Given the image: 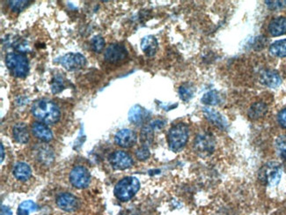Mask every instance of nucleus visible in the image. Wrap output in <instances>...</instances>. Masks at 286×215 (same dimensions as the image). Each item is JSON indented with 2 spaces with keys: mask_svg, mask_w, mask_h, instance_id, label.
Instances as JSON below:
<instances>
[{
  "mask_svg": "<svg viewBox=\"0 0 286 215\" xmlns=\"http://www.w3.org/2000/svg\"><path fill=\"white\" fill-rule=\"evenodd\" d=\"M34 117L46 125H54L60 119V111L57 104L47 99L36 100L31 109Z\"/></svg>",
  "mask_w": 286,
  "mask_h": 215,
  "instance_id": "1",
  "label": "nucleus"
},
{
  "mask_svg": "<svg viewBox=\"0 0 286 215\" xmlns=\"http://www.w3.org/2000/svg\"><path fill=\"white\" fill-rule=\"evenodd\" d=\"M189 140V127L183 124L179 123L172 126L168 134V143L169 148L174 152L183 149L185 147Z\"/></svg>",
  "mask_w": 286,
  "mask_h": 215,
  "instance_id": "2",
  "label": "nucleus"
},
{
  "mask_svg": "<svg viewBox=\"0 0 286 215\" xmlns=\"http://www.w3.org/2000/svg\"><path fill=\"white\" fill-rule=\"evenodd\" d=\"M139 181L136 177L127 176L122 178L114 187V193L117 199L122 202L131 199L139 190Z\"/></svg>",
  "mask_w": 286,
  "mask_h": 215,
  "instance_id": "3",
  "label": "nucleus"
},
{
  "mask_svg": "<svg viewBox=\"0 0 286 215\" xmlns=\"http://www.w3.org/2000/svg\"><path fill=\"white\" fill-rule=\"evenodd\" d=\"M6 65L12 75L17 78H25L29 73V60L23 54L8 53L6 57Z\"/></svg>",
  "mask_w": 286,
  "mask_h": 215,
  "instance_id": "4",
  "label": "nucleus"
},
{
  "mask_svg": "<svg viewBox=\"0 0 286 215\" xmlns=\"http://www.w3.org/2000/svg\"><path fill=\"white\" fill-rule=\"evenodd\" d=\"M282 168L277 162H269L263 166L259 172V179L270 186L278 184L282 177Z\"/></svg>",
  "mask_w": 286,
  "mask_h": 215,
  "instance_id": "5",
  "label": "nucleus"
},
{
  "mask_svg": "<svg viewBox=\"0 0 286 215\" xmlns=\"http://www.w3.org/2000/svg\"><path fill=\"white\" fill-rule=\"evenodd\" d=\"M90 173L83 166H77L72 169L70 174V181L73 186L78 189H85L89 185Z\"/></svg>",
  "mask_w": 286,
  "mask_h": 215,
  "instance_id": "6",
  "label": "nucleus"
},
{
  "mask_svg": "<svg viewBox=\"0 0 286 215\" xmlns=\"http://www.w3.org/2000/svg\"><path fill=\"white\" fill-rule=\"evenodd\" d=\"M128 51L124 46L121 44L114 43L107 47V50L104 54L105 60L110 64H117L119 62H122L127 58Z\"/></svg>",
  "mask_w": 286,
  "mask_h": 215,
  "instance_id": "7",
  "label": "nucleus"
},
{
  "mask_svg": "<svg viewBox=\"0 0 286 215\" xmlns=\"http://www.w3.org/2000/svg\"><path fill=\"white\" fill-rule=\"evenodd\" d=\"M109 163L113 169L124 170L133 165V160L130 155L125 152L115 151L109 156Z\"/></svg>",
  "mask_w": 286,
  "mask_h": 215,
  "instance_id": "8",
  "label": "nucleus"
},
{
  "mask_svg": "<svg viewBox=\"0 0 286 215\" xmlns=\"http://www.w3.org/2000/svg\"><path fill=\"white\" fill-rule=\"evenodd\" d=\"M60 64L68 71H77L86 65V59L82 54L69 53L61 58Z\"/></svg>",
  "mask_w": 286,
  "mask_h": 215,
  "instance_id": "9",
  "label": "nucleus"
},
{
  "mask_svg": "<svg viewBox=\"0 0 286 215\" xmlns=\"http://www.w3.org/2000/svg\"><path fill=\"white\" fill-rule=\"evenodd\" d=\"M195 149L198 154H210L214 150L215 140L210 134H200L195 140Z\"/></svg>",
  "mask_w": 286,
  "mask_h": 215,
  "instance_id": "10",
  "label": "nucleus"
},
{
  "mask_svg": "<svg viewBox=\"0 0 286 215\" xmlns=\"http://www.w3.org/2000/svg\"><path fill=\"white\" fill-rule=\"evenodd\" d=\"M114 141L119 147L129 148L136 144V134L129 129H123L119 131L114 136Z\"/></svg>",
  "mask_w": 286,
  "mask_h": 215,
  "instance_id": "11",
  "label": "nucleus"
},
{
  "mask_svg": "<svg viewBox=\"0 0 286 215\" xmlns=\"http://www.w3.org/2000/svg\"><path fill=\"white\" fill-rule=\"evenodd\" d=\"M58 207L65 211H74L79 207V201L72 194H59L57 197Z\"/></svg>",
  "mask_w": 286,
  "mask_h": 215,
  "instance_id": "12",
  "label": "nucleus"
},
{
  "mask_svg": "<svg viewBox=\"0 0 286 215\" xmlns=\"http://www.w3.org/2000/svg\"><path fill=\"white\" fill-rule=\"evenodd\" d=\"M260 80L264 86L271 87V88L277 87L282 82V79L280 78L278 73L272 70H266L261 72Z\"/></svg>",
  "mask_w": 286,
  "mask_h": 215,
  "instance_id": "13",
  "label": "nucleus"
},
{
  "mask_svg": "<svg viewBox=\"0 0 286 215\" xmlns=\"http://www.w3.org/2000/svg\"><path fill=\"white\" fill-rule=\"evenodd\" d=\"M165 122L161 120H155L153 123H151L150 125L145 126L142 130L141 133V140L142 142L145 143L144 146H146V144L151 143L152 140L154 139V133L155 130L161 129L164 126Z\"/></svg>",
  "mask_w": 286,
  "mask_h": 215,
  "instance_id": "14",
  "label": "nucleus"
},
{
  "mask_svg": "<svg viewBox=\"0 0 286 215\" xmlns=\"http://www.w3.org/2000/svg\"><path fill=\"white\" fill-rule=\"evenodd\" d=\"M33 134L43 142H49L53 139V134L48 126L42 123H34L32 126Z\"/></svg>",
  "mask_w": 286,
  "mask_h": 215,
  "instance_id": "15",
  "label": "nucleus"
},
{
  "mask_svg": "<svg viewBox=\"0 0 286 215\" xmlns=\"http://www.w3.org/2000/svg\"><path fill=\"white\" fill-rule=\"evenodd\" d=\"M149 112L139 105L133 106L129 112V120L134 125H140L147 120Z\"/></svg>",
  "mask_w": 286,
  "mask_h": 215,
  "instance_id": "16",
  "label": "nucleus"
},
{
  "mask_svg": "<svg viewBox=\"0 0 286 215\" xmlns=\"http://www.w3.org/2000/svg\"><path fill=\"white\" fill-rule=\"evenodd\" d=\"M159 43L154 36H147L141 41V49L147 57H154L158 50Z\"/></svg>",
  "mask_w": 286,
  "mask_h": 215,
  "instance_id": "17",
  "label": "nucleus"
},
{
  "mask_svg": "<svg viewBox=\"0 0 286 215\" xmlns=\"http://www.w3.org/2000/svg\"><path fill=\"white\" fill-rule=\"evenodd\" d=\"M268 32L272 36H282L286 33V18L277 17L272 20L268 25Z\"/></svg>",
  "mask_w": 286,
  "mask_h": 215,
  "instance_id": "18",
  "label": "nucleus"
},
{
  "mask_svg": "<svg viewBox=\"0 0 286 215\" xmlns=\"http://www.w3.org/2000/svg\"><path fill=\"white\" fill-rule=\"evenodd\" d=\"M13 135L15 140L20 144H26L29 142V133L28 126L24 123H18L14 126Z\"/></svg>",
  "mask_w": 286,
  "mask_h": 215,
  "instance_id": "19",
  "label": "nucleus"
},
{
  "mask_svg": "<svg viewBox=\"0 0 286 215\" xmlns=\"http://www.w3.org/2000/svg\"><path fill=\"white\" fill-rule=\"evenodd\" d=\"M14 175L17 179L25 182L32 176V170L28 164L24 162H19L14 168Z\"/></svg>",
  "mask_w": 286,
  "mask_h": 215,
  "instance_id": "20",
  "label": "nucleus"
},
{
  "mask_svg": "<svg viewBox=\"0 0 286 215\" xmlns=\"http://www.w3.org/2000/svg\"><path fill=\"white\" fill-rule=\"evenodd\" d=\"M204 113L211 122L218 126L220 129H226L227 122L225 121V119L223 118V116L220 113L211 109H207V108L204 109Z\"/></svg>",
  "mask_w": 286,
  "mask_h": 215,
  "instance_id": "21",
  "label": "nucleus"
},
{
  "mask_svg": "<svg viewBox=\"0 0 286 215\" xmlns=\"http://www.w3.org/2000/svg\"><path fill=\"white\" fill-rule=\"evenodd\" d=\"M267 112H268V106L264 102H255L249 109L248 117L251 119L256 120L264 117Z\"/></svg>",
  "mask_w": 286,
  "mask_h": 215,
  "instance_id": "22",
  "label": "nucleus"
},
{
  "mask_svg": "<svg viewBox=\"0 0 286 215\" xmlns=\"http://www.w3.org/2000/svg\"><path fill=\"white\" fill-rule=\"evenodd\" d=\"M223 100H224L223 96L216 90H211L210 92L204 93V96L202 98V102L203 103L211 105V106H215V105L222 103Z\"/></svg>",
  "mask_w": 286,
  "mask_h": 215,
  "instance_id": "23",
  "label": "nucleus"
},
{
  "mask_svg": "<svg viewBox=\"0 0 286 215\" xmlns=\"http://www.w3.org/2000/svg\"><path fill=\"white\" fill-rule=\"evenodd\" d=\"M269 52L271 55L278 58L286 57V39L279 40L272 43L269 47Z\"/></svg>",
  "mask_w": 286,
  "mask_h": 215,
  "instance_id": "24",
  "label": "nucleus"
},
{
  "mask_svg": "<svg viewBox=\"0 0 286 215\" xmlns=\"http://www.w3.org/2000/svg\"><path fill=\"white\" fill-rule=\"evenodd\" d=\"M37 156H38L39 161L45 164L51 163L54 160L53 153L49 147H40L39 150L37 151Z\"/></svg>",
  "mask_w": 286,
  "mask_h": 215,
  "instance_id": "25",
  "label": "nucleus"
},
{
  "mask_svg": "<svg viewBox=\"0 0 286 215\" xmlns=\"http://www.w3.org/2000/svg\"><path fill=\"white\" fill-rule=\"evenodd\" d=\"M180 98L184 101L190 100L194 94V87L190 84H185L179 88Z\"/></svg>",
  "mask_w": 286,
  "mask_h": 215,
  "instance_id": "26",
  "label": "nucleus"
},
{
  "mask_svg": "<svg viewBox=\"0 0 286 215\" xmlns=\"http://www.w3.org/2000/svg\"><path fill=\"white\" fill-rule=\"evenodd\" d=\"M104 46H105V41L103 37L100 36H94L91 41V48L96 53H100L103 50Z\"/></svg>",
  "mask_w": 286,
  "mask_h": 215,
  "instance_id": "27",
  "label": "nucleus"
},
{
  "mask_svg": "<svg viewBox=\"0 0 286 215\" xmlns=\"http://www.w3.org/2000/svg\"><path fill=\"white\" fill-rule=\"evenodd\" d=\"M275 147L279 155L286 161V135L279 137L275 142Z\"/></svg>",
  "mask_w": 286,
  "mask_h": 215,
  "instance_id": "28",
  "label": "nucleus"
},
{
  "mask_svg": "<svg viewBox=\"0 0 286 215\" xmlns=\"http://www.w3.org/2000/svg\"><path fill=\"white\" fill-rule=\"evenodd\" d=\"M31 1H8V5L13 11L15 13H20L23 11L26 8H28Z\"/></svg>",
  "mask_w": 286,
  "mask_h": 215,
  "instance_id": "29",
  "label": "nucleus"
},
{
  "mask_svg": "<svg viewBox=\"0 0 286 215\" xmlns=\"http://www.w3.org/2000/svg\"><path fill=\"white\" fill-rule=\"evenodd\" d=\"M136 156L140 161H146L150 157V151L147 146H142L136 151Z\"/></svg>",
  "mask_w": 286,
  "mask_h": 215,
  "instance_id": "30",
  "label": "nucleus"
},
{
  "mask_svg": "<svg viewBox=\"0 0 286 215\" xmlns=\"http://www.w3.org/2000/svg\"><path fill=\"white\" fill-rule=\"evenodd\" d=\"M265 3L271 10H278L286 6V1H266Z\"/></svg>",
  "mask_w": 286,
  "mask_h": 215,
  "instance_id": "31",
  "label": "nucleus"
},
{
  "mask_svg": "<svg viewBox=\"0 0 286 215\" xmlns=\"http://www.w3.org/2000/svg\"><path fill=\"white\" fill-rule=\"evenodd\" d=\"M19 207L25 209V210H28L29 211H36L37 210V205H36V203L30 200L22 202Z\"/></svg>",
  "mask_w": 286,
  "mask_h": 215,
  "instance_id": "32",
  "label": "nucleus"
},
{
  "mask_svg": "<svg viewBox=\"0 0 286 215\" xmlns=\"http://www.w3.org/2000/svg\"><path fill=\"white\" fill-rule=\"evenodd\" d=\"M277 119H278L279 124L286 129V109H283L282 111L279 112Z\"/></svg>",
  "mask_w": 286,
  "mask_h": 215,
  "instance_id": "33",
  "label": "nucleus"
},
{
  "mask_svg": "<svg viewBox=\"0 0 286 215\" xmlns=\"http://www.w3.org/2000/svg\"><path fill=\"white\" fill-rule=\"evenodd\" d=\"M1 215H13V212H12L10 208L2 205L1 206Z\"/></svg>",
  "mask_w": 286,
  "mask_h": 215,
  "instance_id": "34",
  "label": "nucleus"
},
{
  "mask_svg": "<svg viewBox=\"0 0 286 215\" xmlns=\"http://www.w3.org/2000/svg\"><path fill=\"white\" fill-rule=\"evenodd\" d=\"M17 214L18 215H29V211L28 210H25V209H22V208L19 207L18 211H17Z\"/></svg>",
  "mask_w": 286,
  "mask_h": 215,
  "instance_id": "35",
  "label": "nucleus"
},
{
  "mask_svg": "<svg viewBox=\"0 0 286 215\" xmlns=\"http://www.w3.org/2000/svg\"><path fill=\"white\" fill-rule=\"evenodd\" d=\"M5 159L4 146L1 144V162H3Z\"/></svg>",
  "mask_w": 286,
  "mask_h": 215,
  "instance_id": "36",
  "label": "nucleus"
}]
</instances>
